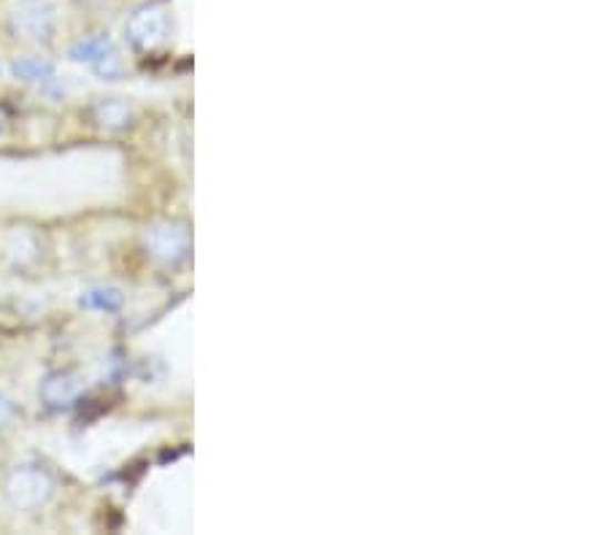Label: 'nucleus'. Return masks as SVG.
<instances>
[{
  "instance_id": "obj_1",
  "label": "nucleus",
  "mask_w": 608,
  "mask_h": 535,
  "mask_svg": "<svg viewBox=\"0 0 608 535\" xmlns=\"http://www.w3.org/2000/svg\"><path fill=\"white\" fill-rule=\"evenodd\" d=\"M6 501L17 512H35L52 497L54 479L41 465H17L6 479Z\"/></svg>"
},
{
  "instance_id": "obj_2",
  "label": "nucleus",
  "mask_w": 608,
  "mask_h": 535,
  "mask_svg": "<svg viewBox=\"0 0 608 535\" xmlns=\"http://www.w3.org/2000/svg\"><path fill=\"white\" fill-rule=\"evenodd\" d=\"M58 22V9L49 0H20L11 11V30L17 39L49 41Z\"/></svg>"
},
{
  "instance_id": "obj_3",
  "label": "nucleus",
  "mask_w": 608,
  "mask_h": 535,
  "mask_svg": "<svg viewBox=\"0 0 608 535\" xmlns=\"http://www.w3.org/2000/svg\"><path fill=\"white\" fill-rule=\"evenodd\" d=\"M165 28H168V20H165L163 9L150 6V9L135 11L131 17V22H127V35H131L135 47L150 49L165 39Z\"/></svg>"
},
{
  "instance_id": "obj_4",
  "label": "nucleus",
  "mask_w": 608,
  "mask_h": 535,
  "mask_svg": "<svg viewBox=\"0 0 608 535\" xmlns=\"http://www.w3.org/2000/svg\"><path fill=\"white\" fill-rule=\"evenodd\" d=\"M146 244H150V251L155 257H163V260H176V257L184 255L187 249V236L179 230V227H155L146 236Z\"/></svg>"
},
{
  "instance_id": "obj_5",
  "label": "nucleus",
  "mask_w": 608,
  "mask_h": 535,
  "mask_svg": "<svg viewBox=\"0 0 608 535\" xmlns=\"http://www.w3.org/2000/svg\"><path fill=\"white\" fill-rule=\"evenodd\" d=\"M79 395V381L71 377V373H52L47 377L44 384H41V398L49 409H65L76 401Z\"/></svg>"
},
{
  "instance_id": "obj_6",
  "label": "nucleus",
  "mask_w": 608,
  "mask_h": 535,
  "mask_svg": "<svg viewBox=\"0 0 608 535\" xmlns=\"http://www.w3.org/2000/svg\"><path fill=\"white\" fill-rule=\"evenodd\" d=\"M79 303L90 311H116L122 306V292L114 287H92V290L82 292Z\"/></svg>"
},
{
  "instance_id": "obj_7",
  "label": "nucleus",
  "mask_w": 608,
  "mask_h": 535,
  "mask_svg": "<svg viewBox=\"0 0 608 535\" xmlns=\"http://www.w3.org/2000/svg\"><path fill=\"white\" fill-rule=\"evenodd\" d=\"M112 52H114L112 41H109L106 35H97V39H87V41H82L79 47H73L71 58L76 60V63H87L95 68L103 58H106V54H112Z\"/></svg>"
},
{
  "instance_id": "obj_8",
  "label": "nucleus",
  "mask_w": 608,
  "mask_h": 535,
  "mask_svg": "<svg viewBox=\"0 0 608 535\" xmlns=\"http://www.w3.org/2000/svg\"><path fill=\"white\" fill-rule=\"evenodd\" d=\"M14 76L24 82H49L54 79V68L41 58H22L14 63Z\"/></svg>"
},
{
  "instance_id": "obj_9",
  "label": "nucleus",
  "mask_w": 608,
  "mask_h": 535,
  "mask_svg": "<svg viewBox=\"0 0 608 535\" xmlns=\"http://www.w3.org/2000/svg\"><path fill=\"white\" fill-rule=\"evenodd\" d=\"M127 116H131V112H127V106L122 101H106L97 106V120L109 127H122L127 122Z\"/></svg>"
},
{
  "instance_id": "obj_10",
  "label": "nucleus",
  "mask_w": 608,
  "mask_h": 535,
  "mask_svg": "<svg viewBox=\"0 0 608 535\" xmlns=\"http://www.w3.org/2000/svg\"><path fill=\"white\" fill-rule=\"evenodd\" d=\"M14 414H17L14 401H11V398L6 395V392H0V430L9 428L11 420H14Z\"/></svg>"
},
{
  "instance_id": "obj_11",
  "label": "nucleus",
  "mask_w": 608,
  "mask_h": 535,
  "mask_svg": "<svg viewBox=\"0 0 608 535\" xmlns=\"http://www.w3.org/2000/svg\"><path fill=\"white\" fill-rule=\"evenodd\" d=\"M6 131V114H3V109H0V135H3Z\"/></svg>"
}]
</instances>
